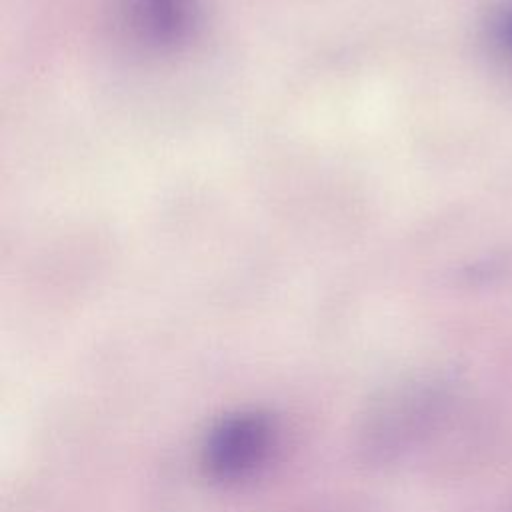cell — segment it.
Returning a JSON list of instances; mask_svg holds the SVG:
<instances>
[{"label": "cell", "mask_w": 512, "mask_h": 512, "mask_svg": "<svg viewBox=\"0 0 512 512\" xmlns=\"http://www.w3.org/2000/svg\"><path fill=\"white\" fill-rule=\"evenodd\" d=\"M274 446L272 420L258 410L224 416L206 436L202 460L216 480H240L256 472Z\"/></svg>", "instance_id": "obj_1"}, {"label": "cell", "mask_w": 512, "mask_h": 512, "mask_svg": "<svg viewBox=\"0 0 512 512\" xmlns=\"http://www.w3.org/2000/svg\"><path fill=\"white\" fill-rule=\"evenodd\" d=\"M488 42L498 56L512 62V2L492 12L488 20Z\"/></svg>", "instance_id": "obj_3"}, {"label": "cell", "mask_w": 512, "mask_h": 512, "mask_svg": "<svg viewBox=\"0 0 512 512\" xmlns=\"http://www.w3.org/2000/svg\"><path fill=\"white\" fill-rule=\"evenodd\" d=\"M192 20V0H132V22L150 40H180L190 30Z\"/></svg>", "instance_id": "obj_2"}]
</instances>
